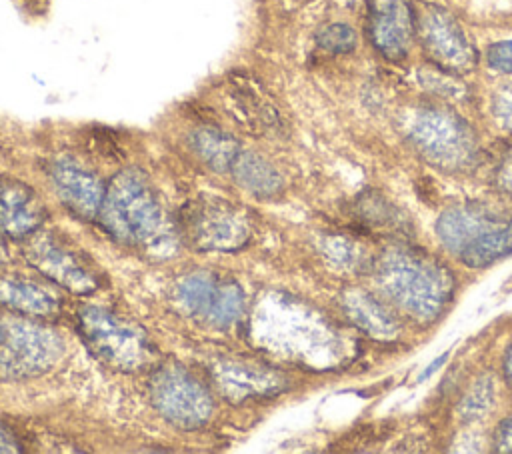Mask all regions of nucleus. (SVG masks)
Returning a JSON list of instances; mask_svg holds the SVG:
<instances>
[{"label": "nucleus", "instance_id": "obj_20", "mask_svg": "<svg viewBox=\"0 0 512 454\" xmlns=\"http://www.w3.org/2000/svg\"><path fill=\"white\" fill-rule=\"evenodd\" d=\"M512 254V220L500 222L460 250V260L470 268H486Z\"/></svg>", "mask_w": 512, "mask_h": 454}, {"label": "nucleus", "instance_id": "obj_21", "mask_svg": "<svg viewBox=\"0 0 512 454\" xmlns=\"http://www.w3.org/2000/svg\"><path fill=\"white\" fill-rule=\"evenodd\" d=\"M346 312L350 314V320H354L362 330L374 334V336H388L392 334L394 326L388 314L376 304L372 296H366L362 292H350L344 300Z\"/></svg>", "mask_w": 512, "mask_h": 454}, {"label": "nucleus", "instance_id": "obj_30", "mask_svg": "<svg viewBox=\"0 0 512 454\" xmlns=\"http://www.w3.org/2000/svg\"><path fill=\"white\" fill-rule=\"evenodd\" d=\"M506 372H508V376L512 378V350L508 352V358H506Z\"/></svg>", "mask_w": 512, "mask_h": 454}, {"label": "nucleus", "instance_id": "obj_6", "mask_svg": "<svg viewBox=\"0 0 512 454\" xmlns=\"http://www.w3.org/2000/svg\"><path fill=\"white\" fill-rule=\"evenodd\" d=\"M174 302L192 320L228 330L244 314V292L236 280L214 270L184 274L174 286Z\"/></svg>", "mask_w": 512, "mask_h": 454}, {"label": "nucleus", "instance_id": "obj_23", "mask_svg": "<svg viewBox=\"0 0 512 454\" xmlns=\"http://www.w3.org/2000/svg\"><path fill=\"white\" fill-rule=\"evenodd\" d=\"M486 62L498 72L512 74V40L494 42L486 50Z\"/></svg>", "mask_w": 512, "mask_h": 454}, {"label": "nucleus", "instance_id": "obj_7", "mask_svg": "<svg viewBox=\"0 0 512 454\" xmlns=\"http://www.w3.org/2000/svg\"><path fill=\"white\" fill-rule=\"evenodd\" d=\"M22 256L42 276L74 294H90L104 282L102 272L84 250L52 230L38 228L26 236Z\"/></svg>", "mask_w": 512, "mask_h": 454}, {"label": "nucleus", "instance_id": "obj_8", "mask_svg": "<svg viewBox=\"0 0 512 454\" xmlns=\"http://www.w3.org/2000/svg\"><path fill=\"white\" fill-rule=\"evenodd\" d=\"M150 400L166 422L182 430L204 426L214 408L206 386L176 364L160 366L152 374Z\"/></svg>", "mask_w": 512, "mask_h": 454}, {"label": "nucleus", "instance_id": "obj_14", "mask_svg": "<svg viewBox=\"0 0 512 454\" xmlns=\"http://www.w3.org/2000/svg\"><path fill=\"white\" fill-rule=\"evenodd\" d=\"M224 106L230 118L250 134H264L278 128V112L268 96L248 76H232L222 88Z\"/></svg>", "mask_w": 512, "mask_h": 454}, {"label": "nucleus", "instance_id": "obj_16", "mask_svg": "<svg viewBox=\"0 0 512 454\" xmlns=\"http://www.w3.org/2000/svg\"><path fill=\"white\" fill-rule=\"evenodd\" d=\"M0 306L28 318H50L60 312V298L32 278L0 274Z\"/></svg>", "mask_w": 512, "mask_h": 454}, {"label": "nucleus", "instance_id": "obj_11", "mask_svg": "<svg viewBox=\"0 0 512 454\" xmlns=\"http://www.w3.org/2000/svg\"><path fill=\"white\" fill-rule=\"evenodd\" d=\"M210 378L218 392L230 402H244L282 392L288 386L284 374L256 362L222 358L210 364Z\"/></svg>", "mask_w": 512, "mask_h": 454}, {"label": "nucleus", "instance_id": "obj_27", "mask_svg": "<svg viewBox=\"0 0 512 454\" xmlns=\"http://www.w3.org/2000/svg\"><path fill=\"white\" fill-rule=\"evenodd\" d=\"M18 450L20 446L16 436L4 424H0V452H18Z\"/></svg>", "mask_w": 512, "mask_h": 454}, {"label": "nucleus", "instance_id": "obj_19", "mask_svg": "<svg viewBox=\"0 0 512 454\" xmlns=\"http://www.w3.org/2000/svg\"><path fill=\"white\" fill-rule=\"evenodd\" d=\"M230 174L244 190L260 198L274 196L282 188V178L278 170L264 156L252 150L242 148L238 152L236 160L232 162Z\"/></svg>", "mask_w": 512, "mask_h": 454}, {"label": "nucleus", "instance_id": "obj_9", "mask_svg": "<svg viewBox=\"0 0 512 454\" xmlns=\"http://www.w3.org/2000/svg\"><path fill=\"white\" fill-rule=\"evenodd\" d=\"M412 140L434 164L466 166L476 154V136L466 120L442 108H424L412 124Z\"/></svg>", "mask_w": 512, "mask_h": 454}, {"label": "nucleus", "instance_id": "obj_13", "mask_svg": "<svg viewBox=\"0 0 512 454\" xmlns=\"http://www.w3.org/2000/svg\"><path fill=\"white\" fill-rule=\"evenodd\" d=\"M48 178L54 192L70 212L84 220L98 216L106 192L98 174L70 156H60L50 162Z\"/></svg>", "mask_w": 512, "mask_h": 454}, {"label": "nucleus", "instance_id": "obj_3", "mask_svg": "<svg viewBox=\"0 0 512 454\" xmlns=\"http://www.w3.org/2000/svg\"><path fill=\"white\" fill-rule=\"evenodd\" d=\"M176 228L178 236L200 252H234L252 236L250 214L218 196H196L182 204Z\"/></svg>", "mask_w": 512, "mask_h": 454}, {"label": "nucleus", "instance_id": "obj_29", "mask_svg": "<svg viewBox=\"0 0 512 454\" xmlns=\"http://www.w3.org/2000/svg\"><path fill=\"white\" fill-rule=\"evenodd\" d=\"M6 260H8V248L4 242V234L0 232V268L6 264Z\"/></svg>", "mask_w": 512, "mask_h": 454}, {"label": "nucleus", "instance_id": "obj_10", "mask_svg": "<svg viewBox=\"0 0 512 454\" xmlns=\"http://www.w3.org/2000/svg\"><path fill=\"white\" fill-rule=\"evenodd\" d=\"M414 26L424 54L436 68L466 74L476 66V50L448 10L424 4L414 12Z\"/></svg>", "mask_w": 512, "mask_h": 454}, {"label": "nucleus", "instance_id": "obj_25", "mask_svg": "<svg viewBox=\"0 0 512 454\" xmlns=\"http://www.w3.org/2000/svg\"><path fill=\"white\" fill-rule=\"evenodd\" d=\"M494 184L502 192L512 194V146L498 160V166L494 170Z\"/></svg>", "mask_w": 512, "mask_h": 454}, {"label": "nucleus", "instance_id": "obj_2", "mask_svg": "<svg viewBox=\"0 0 512 454\" xmlns=\"http://www.w3.org/2000/svg\"><path fill=\"white\" fill-rule=\"evenodd\" d=\"M380 284L402 308L432 318L450 296V274L434 258L396 250L380 266Z\"/></svg>", "mask_w": 512, "mask_h": 454}, {"label": "nucleus", "instance_id": "obj_15", "mask_svg": "<svg viewBox=\"0 0 512 454\" xmlns=\"http://www.w3.org/2000/svg\"><path fill=\"white\" fill-rule=\"evenodd\" d=\"M46 208L26 184L0 176V232L8 238H26L40 228Z\"/></svg>", "mask_w": 512, "mask_h": 454}, {"label": "nucleus", "instance_id": "obj_24", "mask_svg": "<svg viewBox=\"0 0 512 454\" xmlns=\"http://www.w3.org/2000/svg\"><path fill=\"white\" fill-rule=\"evenodd\" d=\"M492 112L498 118V122L512 132V82L504 84L494 92Z\"/></svg>", "mask_w": 512, "mask_h": 454}, {"label": "nucleus", "instance_id": "obj_1", "mask_svg": "<svg viewBox=\"0 0 512 454\" xmlns=\"http://www.w3.org/2000/svg\"><path fill=\"white\" fill-rule=\"evenodd\" d=\"M98 218L114 240L144 252L170 248L178 236L176 220L170 222L154 186L136 168L122 170L108 182Z\"/></svg>", "mask_w": 512, "mask_h": 454}, {"label": "nucleus", "instance_id": "obj_28", "mask_svg": "<svg viewBox=\"0 0 512 454\" xmlns=\"http://www.w3.org/2000/svg\"><path fill=\"white\" fill-rule=\"evenodd\" d=\"M446 360H448V352L440 354L436 360H432V362L422 370V374H420V378H418V380H420V382H424L426 378H430V376H432V374H434V372H436V370H438Z\"/></svg>", "mask_w": 512, "mask_h": 454}, {"label": "nucleus", "instance_id": "obj_18", "mask_svg": "<svg viewBox=\"0 0 512 454\" xmlns=\"http://www.w3.org/2000/svg\"><path fill=\"white\" fill-rule=\"evenodd\" d=\"M188 146L206 166H210L216 172H230L232 162L242 150V146L232 134L212 126L194 128L188 134Z\"/></svg>", "mask_w": 512, "mask_h": 454}, {"label": "nucleus", "instance_id": "obj_5", "mask_svg": "<svg viewBox=\"0 0 512 454\" xmlns=\"http://www.w3.org/2000/svg\"><path fill=\"white\" fill-rule=\"evenodd\" d=\"M64 352L60 334L28 316L0 314V376H40L56 366Z\"/></svg>", "mask_w": 512, "mask_h": 454}, {"label": "nucleus", "instance_id": "obj_12", "mask_svg": "<svg viewBox=\"0 0 512 454\" xmlns=\"http://www.w3.org/2000/svg\"><path fill=\"white\" fill-rule=\"evenodd\" d=\"M368 36L384 58L402 60L416 38L414 10L406 0H368Z\"/></svg>", "mask_w": 512, "mask_h": 454}, {"label": "nucleus", "instance_id": "obj_17", "mask_svg": "<svg viewBox=\"0 0 512 454\" xmlns=\"http://www.w3.org/2000/svg\"><path fill=\"white\" fill-rule=\"evenodd\" d=\"M500 222L506 220H494L492 214L480 206L454 208L440 216L438 234L446 248L460 254L464 246H468L472 240H476L480 234H484Z\"/></svg>", "mask_w": 512, "mask_h": 454}, {"label": "nucleus", "instance_id": "obj_22", "mask_svg": "<svg viewBox=\"0 0 512 454\" xmlns=\"http://www.w3.org/2000/svg\"><path fill=\"white\" fill-rule=\"evenodd\" d=\"M316 42L326 52L346 54L356 48V32L348 24H328L318 32Z\"/></svg>", "mask_w": 512, "mask_h": 454}, {"label": "nucleus", "instance_id": "obj_26", "mask_svg": "<svg viewBox=\"0 0 512 454\" xmlns=\"http://www.w3.org/2000/svg\"><path fill=\"white\" fill-rule=\"evenodd\" d=\"M494 448L498 452H512V416L500 422L494 434Z\"/></svg>", "mask_w": 512, "mask_h": 454}, {"label": "nucleus", "instance_id": "obj_4", "mask_svg": "<svg viewBox=\"0 0 512 454\" xmlns=\"http://www.w3.org/2000/svg\"><path fill=\"white\" fill-rule=\"evenodd\" d=\"M78 330L94 356L116 370L138 372L156 358L146 332L132 320L106 308H82L78 312Z\"/></svg>", "mask_w": 512, "mask_h": 454}]
</instances>
